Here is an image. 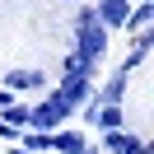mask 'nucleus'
I'll return each instance as SVG.
<instances>
[{"label":"nucleus","mask_w":154,"mask_h":154,"mask_svg":"<svg viewBox=\"0 0 154 154\" xmlns=\"http://www.w3.org/2000/svg\"><path fill=\"white\" fill-rule=\"evenodd\" d=\"M75 51L94 66H103V56L112 51V33L98 23V14L89 5H79V14H75Z\"/></svg>","instance_id":"nucleus-1"},{"label":"nucleus","mask_w":154,"mask_h":154,"mask_svg":"<svg viewBox=\"0 0 154 154\" xmlns=\"http://www.w3.org/2000/svg\"><path fill=\"white\" fill-rule=\"evenodd\" d=\"M70 117H75V112H70L61 98L42 94V103L28 107V131H47V135H51V131H61V126H70Z\"/></svg>","instance_id":"nucleus-2"},{"label":"nucleus","mask_w":154,"mask_h":154,"mask_svg":"<svg viewBox=\"0 0 154 154\" xmlns=\"http://www.w3.org/2000/svg\"><path fill=\"white\" fill-rule=\"evenodd\" d=\"M51 154H103V149L94 140H84V131L61 126V131H51Z\"/></svg>","instance_id":"nucleus-3"},{"label":"nucleus","mask_w":154,"mask_h":154,"mask_svg":"<svg viewBox=\"0 0 154 154\" xmlns=\"http://www.w3.org/2000/svg\"><path fill=\"white\" fill-rule=\"evenodd\" d=\"M126 89H131V75L117 66L112 75H107V84H103V89H94V98H89V103H98V107H122Z\"/></svg>","instance_id":"nucleus-4"},{"label":"nucleus","mask_w":154,"mask_h":154,"mask_svg":"<svg viewBox=\"0 0 154 154\" xmlns=\"http://www.w3.org/2000/svg\"><path fill=\"white\" fill-rule=\"evenodd\" d=\"M47 94H51V98H61L70 112H79V107L94 98V84H89V79H61V84H56V89H47Z\"/></svg>","instance_id":"nucleus-5"},{"label":"nucleus","mask_w":154,"mask_h":154,"mask_svg":"<svg viewBox=\"0 0 154 154\" xmlns=\"http://www.w3.org/2000/svg\"><path fill=\"white\" fill-rule=\"evenodd\" d=\"M89 10L98 14V23H103L107 33H122V23H126V14H131V5H126V0H89Z\"/></svg>","instance_id":"nucleus-6"},{"label":"nucleus","mask_w":154,"mask_h":154,"mask_svg":"<svg viewBox=\"0 0 154 154\" xmlns=\"http://www.w3.org/2000/svg\"><path fill=\"white\" fill-rule=\"evenodd\" d=\"M0 89H10V94H33V89H42V94H47V75H42V70H5V84Z\"/></svg>","instance_id":"nucleus-7"},{"label":"nucleus","mask_w":154,"mask_h":154,"mask_svg":"<svg viewBox=\"0 0 154 154\" xmlns=\"http://www.w3.org/2000/svg\"><path fill=\"white\" fill-rule=\"evenodd\" d=\"M149 47H154V28L131 33V51H126V61H122V70H126V75H131L135 66H145V61H149Z\"/></svg>","instance_id":"nucleus-8"},{"label":"nucleus","mask_w":154,"mask_h":154,"mask_svg":"<svg viewBox=\"0 0 154 154\" xmlns=\"http://www.w3.org/2000/svg\"><path fill=\"white\" fill-rule=\"evenodd\" d=\"M94 75H98V66L84 61L79 51H66V56H61V79H89V84H94Z\"/></svg>","instance_id":"nucleus-9"},{"label":"nucleus","mask_w":154,"mask_h":154,"mask_svg":"<svg viewBox=\"0 0 154 154\" xmlns=\"http://www.w3.org/2000/svg\"><path fill=\"white\" fill-rule=\"evenodd\" d=\"M145 28H154V0L131 5V14H126V23H122V33H145Z\"/></svg>","instance_id":"nucleus-10"},{"label":"nucleus","mask_w":154,"mask_h":154,"mask_svg":"<svg viewBox=\"0 0 154 154\" xmlns=\"http://www.w3.org/2000/svg\"><path fill=\"white\" fill-rule=\"evenodd\" d=\"M89 126H98V131H126V112L122 107H94V122Z\"/></svg>","instance_id":"nucleus-11"},{"label":"nucleus","mask_w":154,"mask_h":154,"mask_svg":"<svg viewBox=\"0 0 154 154\" xmlns=\"http://www.w3.org/2000/svg\"><path fill=\"white\" fill-rule=\"evenodd\" d=\"M0 122L10 126V131H28V103H19V98H14V103L0 112Z\"/></svg>","instance_id":"nucleus-12"},{"label":"nucleus","mask_w":154,"mask_h":154,"mask_svg":"<svg viewBox=\"0 0 154 154\" xmlns=\"http://www.w3.org/2000/svg\"><path fill=\"white\" fill-rule=\"evenodd\" d=\"M19 149H33V154H51V135H47V131H19Z\"/></svg>","instance_id":"nucleus-13"},{"label":"nucleus","mask_w":154,"mask_h":154,"mask_svg":"<svg viewBox=\"0 0 154 154\" xmlns=\"http://www.w3.org/2000/svg\"><path fill=\"white\" fill-rule=\"evenodd\" d=\"M122 154H154V145H149V140H145V135H140V131H135V140H131V145H126V149H122Z\"/></svg>","instance_id":"nucleus-14"},{"label":"nucleus","mask_w":154,"mask_h":154,"mask_svg":"<svg viewBox=\"0 0 154 154\" xmlns=\"http://www.w3.org/2000/svg\"><path fill=\"white\" fill-rule=\"evenodd\" d=\"M0 140H19V131H10V126L0 122Z\"/></svg>","instance_id":"nucleus-15"},{"label":"nucleus","mask_w":154,"mask_h":154,"mask_svg":"<svg viewBox=\"0 0 154 154\" xmlns=\"http://www.w3.org/2000/svg\"><path fill=\"white\" fill-rule=\"evenodd\" d=\"M14 154H33V149H19V145H14Z\"/></svg>","instance_id":"nucleus-16"},{"label":"nucleus","mask_w":154,"mask_h":154,"mask_svg":"<svg viewBox=\"0 0 154 154\" xmlns=\"http://www.w3.org/2000/svg\"><path fill=\"white\" fill-rule=\"evenodd\" d=\"M126 5H145V0H126Z\"/></svg>","instance_id":"nucleus-17"},{"label":"nucleus","mask_w":154,"mask_h":154,"mask_svg":"<svg viewBox=\"0 0 154 154\" xmlns=\"http://www.w3.org/2000/svg\"><path fill=\"white\" fill-rule=\"evenodd\" d=\"M70 5H75V0H70Z\"/></svg>","instance_id":"nucleus-18"}]
</instances>
